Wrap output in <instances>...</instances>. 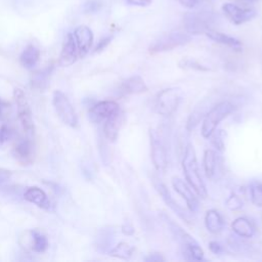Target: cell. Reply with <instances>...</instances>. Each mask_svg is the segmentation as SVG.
Masks as SVG:
<instances>
[{
	"instance_id": "obj_1",
	"label": "cell",
	"mask_w": 262,
	"mask_h": 262,
	"mask_svg": "<svg viewBox=\"0 0 262 262\" xmlns=\"http://www.w3.org/2000/svg\"><path fill=\"white\" fill-rule=\"evenodd\" d=\"M182 169L189 186L193 189L198 196L206 199L207 189L199 171L194 149L190 144H188L184 150V156L182 159Z\"/></svg>"
},
{
	"instance_id": "obj_2",
	"label": "cell",
	"mask_w": 262,
	"mask_h": 262,
	"mask_svg": "<svg viewBox=\"0 0 262 262\" xmlns=\"http://www.w3.org/2000/svg\"><path fill=\"white\" fill-rule=\"evenodd\" d=\"M234 111V105L230 101L224 100L217 103L215 106L211 108L203 120L202 124V135L205 138H209L211 134L216 130L217 126L220 124L222 120H224L227 116H229Z\"/></svg>"
},
{
	"instance_id": "obj_3",
	"label": "cell",
	"mask_w": 262,
	"mask_h": 262,
	"mask_svg": "<svg viewBox=\"0 0 262 262\" xmlns=\"http://www.w3.org/2000/svg\"><path fill=\"white\" fill-rule=\"evenodd\" d=\"M52 103L56 114L66 125L70 127H77L78 117L76 115V112L73 105L71 104L70 100L68 99L67 95L63 92L59 90L54 91L53 97H52Z\"/></svg>"
},
{
	"instance_id": "obj_4",
	"label": "cell",
	"mask_w": 262,
	"mask_h": 262,
	"mask_svg": "<svg viewBox=\"0 0 262 262\" xmlns=\"http://www.w3.org/2000/svg\"><path fill=\"white\" fill-rule=\"evenodd\" d=\"M179 90L175 88H167L162 90L156 97V112L162 116L172 115L178 107L180 102Z\"/></svg>"
},
{
	"instance_id": "obj_5",
	"label": "cell",
	"mask_w": 262,
	"mask_h": 262,
	"mask_svg": "<svg viewBox=\"0 0 262 262\" xmlns=\"http://www.w3.org/2000/svg\"><path fill=\"white\" fill-rule=\"evenodd\" d=\"M13 97H14V100L16 103L17 117H18V120H19L24 130L27 133L34 132V122H33L32 112H31L30 105L28 103L25 92L21 89L16 88L13 92Z\"/></svg>"
},
{
	"instance_id": "obj_6",
	"label": "cell",
	"mask_w": 262,
	"mask_h": 262,
	"mask_svg": "<svg viewBox=\"0 0 262 262\" xmlns=\"http://www.w3.org/2000/svg\"><path fill=\"white\" fill-rule=\"evenodd\" d=\"M190 36L182 32H171L161 38H159L152 45L149 47L150 52H161L171 50L175 47L181 46L189 42Z\"/></svg>"
},
{
	"instance_id": "obj_7",
	"label": "cell",
	"mask_w": 262,
	"mask_h": 262,
	"mask_svg": "<svg viewBox=\"0 0 262 262\" xmlns=\"http://www.w3.org/2000/svg\"><path fill=\"white\" fill-rule=\"evenodd\" d=\"M149 140H150V155L155 168L159 172L165 171L167 167V151L165 145L155 130L149 131Z\"/></svg>"
},
{
	"instance_id": "obj_8",
	"label": "cell",
	"mask_w": 262,
	"mask_h": 262,
	"mask_svg": "<svg viewBox=\"0 0 262 262\" xmlns=\"http://www.w3.org/2000/svg\"><path fill=\"white\" fill-rule=\"evenodd\" d=\"M222 10L227 18L235 25H241L253 19L256 16V11L250 8H241L233 3H224Z\"/></svg>"
},
{
	"instance_id": "obj_9",
	"label": "cell",
	"mask_w": 262,
	"mask_h": 262,
	"mask_svg": "<svg viewBox=\"0 0 262 262\" xmlns=\"http://www.w3.org/2000/svg\"><path fill=\"white\" fill-rule=\"evenodd\" d=\"M183 25L185 30L193 35L203 34L211 30L209 26V18L204 14L187 13L183 17Z\"/></svg>"
},
{
	"instance_id": "obj_10",
	"label": "cell",
	"mask_w": 262,
	"mask_h": 262,
	"mask_svg": "<svg viewBox=\"0 0 262 262\" xmlns=\"http://www.w3.org/2000/svg\"><path fill=\"white\" fill-rule=\"evenodd\" d=\"M119 108L120 107L117 102L113 100H104L94 104L89 111V116L93 122L98 123L101 121H105Z\"/></svg>"
},
{
	"instance_id": "obj_11",
	"label": "cell",
	"mask_w": 262,
	"mask_h": 262,
	"mask_svg": "<svg viewBox=\"0 0 262 262\" xmlns=\"http://www.w3.org/2000/svg\"><path fill=\"white\" fill-rule=\"evenodd\" d=\"M74 38L80 57H83L91 48L93 43L92 31L86 26H79L74 32Z\"/></svg>"
},
{
	"instance_id": "obj_12",
	"label": "cell",
	"mask_w": 262,
	"mask_h": 262,
	"mask_svg": "<svg viewBox=\"0 0 262 262\" xmlns=\"http://www.w3.org/2000/svg\"><path fill=\"white\" fill-rule=\"evenodd\" d=\"M79 56L78 48L76 45V41L74 35L69 33L66 37L60 55H59V64L61 67H69L73 64Z\"/></svg>"
},
{
	"instance_id": "obj_13",
	"label": "cell",
	"mask_w": 262,
	"mask_h": 262,
	"mask_svg": "<svg viewBox=\"0 0 262 262\" xmlns=\"http://www.w3.org/2000/svg\"><path fill=\"white\" fill-rule=\"evenodd\" d=\"M172 185H173L175 191L184 199L188 209L191 212H195L196 209L199 208V201H198L195 194L192 192L190 186L187 185V183H185L182 179H180L178 177H174L172 179Z\"/></svg>"
},
{
	"instance_id": "obj_14",
	"label": "cell",
	"mask_w": 262,
	"mask_h": 262,
	"mask_svg": "<svg viewBox=\"0 0 262 262\" xmlns=\"http://www.w3.org/2000/svg\"><path fill=\"white\" fill-rule=\"evenodd\" d=\"M124 121H125V115L119 108L115 114H113L111 117H108L105 120L104 127H103V132L105 137L111 141L116 140Z\"/></svg>"
},
{
	"instance_id": "obj_15",
	"label": "cell",
	"mask_w": 262,
	"mask_h": 262,
	"mask_svg": "<svg viewBox=\"0 0 262 262\" xmlns=\"http://www.w3.org/2000/svg\"><path fill=\"white\" fill-rule=\"evenodd\" d=\"M24 196H25L26 201L35 204L39 208L49 209V207H50V202H49L46 193L39 187H36V186L29 187L25 191Z\"/></svg>"
},
{
	"instance_id": "obj_16",
	"label": "cell",
	"mask_w": 262,
	"mask_h": 262,
	"mask_svg": "<svg viewBox=\"0 0 262 262\" xmlns=\"http://www.w3.org/2000/svg\"><path fill=\"white\" fill-rule=\"evenodd\" d=\"M211 40L217 42V43H220L222 45H225L235 51H241L243 49V45L241 43L239 40H237L236 38L234 37H231V36H228V35H225L223 33H220V32H216V31H213V30H209L205 33Z\"/></svg>"
},
{
	"instance_id": "obj_17",
	"label": "cell",
	"mask_w": 262,
	"mask_h": 262,
	"mask_svg": "<svg viewBox=\"0 0 262 262\" xmlns=\"http://www.w3.org/2000/svg\"><path fill=\"white\" fill-rule=\"evenodd\" d=\"M122 90L128 94H138L147 91L144 80L139 76H132L122 84Z\"/></svg>"
},
{
	"instance_id": "obj_18",
	"label": "cell",
	"mask_w": 262,
	"mask_h": 262,
	"mask_svg": "<svg viewBox=\"0 0 262 262\" xmlns=\"http://www.w3.org/2000/svg\"><path fill=\"white\" fill-rule=\"evenodd\" d=\"M232 230L242 237H252L255 234V227L250 220L244 217L236 218L231 224Z\"/></svg>"
},
{
	"instance_id": "obj_19",
	"label": "cell",
	"mask_w": 262,
	"mask_h": 262,
	"mask_svg": "<svg viewBox=\"0 0 262 262\" xmlns=\"http://www.w3.org/2000/svg\"><path fill=\"white\" fill-rule=\"evenodd\" d=\"M39 58H40V50L34 45H29L21 52L19 56V61L24 68L33 69L37 64Z\"/></svg>"
},
{
	"instance_id": "obj_20",
	"label": "cell",
	"mask_w": 262,
	"mask_h": 262,
	"mask_svg": "<svg viewBox=\"0 0 262 262\" xmlns=\"http://www.w3.org/2000/svg\"><path fill=\"white\" fill-rule=\"evenodd\" d=\"M205 224L211 233H219L224 226L221 215L216 210H209L205 215Z\"/></svg>"
},
{
	"instance_id": "obj_21",
	"label": "cell",
	"mask_w": 262,
	"mask_h": 262,
	"mask_svg": "<svg viewBox=\"0 0 262 262\" xmlns=\"http://www.w3.org/2000/svg\"><path fill=\"white\" fill-rule=\"evenodd\" d=\"M33 149V143L28 139H24L15 145V147L13 148V155L19 161L28 162L32 159Z\"/></svg>"
},
{
	"instance_id": "obj_22",
	"label": "cell",
	"mask_w": 262,
	"mask_h": 262,
	"mask_svg": "<svg viewBox=\"0 0 262 262\" xmlns=\"http://www.w3.org/2000/svg\"><path fill=\"white\" fill-rule=\"evenodd\" d=\"M30 234H31V241H30L31 249L36 253L45 252L49 246L46 235L38 230H32L30 231Z\"/></svg>"
},
{
	"instance_id": "obj_23",
	"label": "cell",
	"mask_w": 262,
	"mask_h": 262,
	"mask_svg": "<svg viewBox=\"0 0 262 262\" xmlns=\"http://www.w3.org/2000/svg\"><path fill=\"white\" fill-rule=\"evenodd\" d=\"M204 171L208 178H212L215 174L216 166H217V156L216 152L212 149H206L204 154Z\"/></svg>"
},
{
	"instance_id": "obj_24",
	"label": "cell",
	"mask_w": 262,
	"mask_h": 262,
	"mask_svg": "<svg viewBox=\"0 0 262 262\" xmlns=\"http://www.w3.org/2000/svg\"><path fill=\"white\" fill-rule=\"evenodd\" d=\"M156 188H157V190L159 191V193L162 195L163 200L167 203V205H168L172 210H174L176 213H178L179 216L184 217V213H182L180 207L174 202V200L172 199V196H171L169 190L167 189V187L165 186V184H163L162 182H158V183L156 184Z\"/></svg>"
},
{
	"instance_id": "obj_25",
	"label": "cell",
	"mask_w": 262,
	"mask_h": 262,
	"mask_svg": "<svg viewBox=\"0 0 262 262\" xmlns=\"http://www.w3.org/2000/svg\"><path fill=\"white\" fill-rule=\"evenodd\" d=\"M134 248L127 243H120L113 250L110 251V256L121 258V259H129L132 256Z\"/></svg>"
},
{
	"instance_id": "obj_26",
	"label": "cell",
	"mask_w": 262,
	"mask_h": 262,
	"mask_svg": "<svg viewBox=\"0 0 262 262\" xmlns=\"http://www.w3.org/2000/svg\"><path fill=\"white\" fill-rule=\"evenodd\" d=\"M185 246V250H184V254L187 257V259L190 260H203L204 258V251L202 250V248L195 243H190V244H186Z\"/></svg>"
},
{
	"instance_id": "obj_27",
	"label": "cell",
	"mask_w": 262,
	"mask_h": 262,
	"mask_svg": "<svg viewBox=\"0 0 262 262\" xmlns=\"http://www.w3.org/2000/svg\"><path fill=\"white\" fill-rule=\"evenodd\" d=\"M251 200L255 206L262 207V182L253 181L250 184Z\"/></svg>"
},
{
	"instance_id": "obj_28",
	"label": "cell",
	"mask_w": 262,
	"mask_h": 262,
	"mask_svg": "<svg viewBox=\"0 0 262 262\" xmlns=\"http://www.w3.org/2000/svg\"><path fill=\"white\" fill-rule=\"evenodd\" d=\"M211 136H212V143L214 144V146L218 149V150H220V151H222L223 149H224V132H223V130H215L212 134H211ZM210 136V137H211Z\"/></svg>"
},
{
	"instance_id": "obj_29",
	"label": "cell",
	"mask_w": 262,
	"mask_h": 262,
	"mask_svg": "<svg viewBox=\"0 0 262 262\" xmlns=\"http://www.w3.org/2000/svg\"><path fill=\"white\" fill-rule=\"evenodd\" d=\"M102 7L100 0H87L83 5V10L86 13L97 12Z\"/></svg>"
},
{
	"instance_id": "obj_30",
	"label": "cell",
	"mask_w": 262,
	"mask_h": 262,
	"mask_svg": "<svg viewBox=\"0 0 262 262\" xmlns=\"http://www.w3.org/2000/svg\"><path fill=\"white\" fill-rule=\"evenodd\" d=\"M13 136V130L8 125L0 126V144H4L9 141Z\"/></svg>"
},
{
	"instance_id": "obj_31",
	"label": "cell",
	"mask_w": 262,
	"mask_h": 262,
	"mask_svg": "<svg viewBox=\"0 0 262 262\" xmlns=\"http://www.w3.org/2000/svg\"><path fill=\"white\" fill-rule=\"evenodd\" d=\"M179 67L185 68V69L199 70V71H207V70H208L207 68H205L204 66H202V64L199 63L198 61H195V60H193V59H189V58L182 59V60L179 62Z\"/></svg>"
},
{
	"instance_id": "obj_32",
	"label": "cell",
	"mask_w": 262,
	"mask_h": 262,
	"mask_svg": "<svg viewBox=\"0 0 262 262\" xmlns=\"http://www.w3.org/2000/svg\"><path fill=\"white\" fill-rule=\"evenodd\" d=\"M11 113V105L8 101L0 98V122L6 121Z\"/></svg>"
},
{
	"instance_id": "obj_33",
	"label": "cell",
	"mask_w": 262,
	"mask_h": 262,
	"mask_svg": "<svg viewBox=\"0 0 262 262\" xmlns=\"http://www.w3.org/2000/svg\"><path fill=\"white\" fill-rule=\"evenodd\" d=\"M225 205L226 207L229 209V210H232V211H235V210H238L243 207V202L242 200L235 195V194H232L230 195L226 201H225Z\"/></svg>"
},
{
	"instance_id": "obj_34",
	"label": "cell",
	"mask_w": 262,
	"mask_h": 262,
	"mask_svg": "<svg viewBox=\"0 0 262 262\" xmlns=\"http://www.w3.org/2000/svg\"><path fill=\"white\" fill-rule=\"evenodd\" d=\"M128 4L130 5H135V6H141V7H144V6H148L151 4L152 0H125Z\"/></svg>"
},
{
	"instance_id": "obj_35",
	"label": "cell",
	"mask_w": 262,
	"mask_h": 262,
	"mask_svg": "<svg viewBox=\"0 0 262 262\" xmlns=\"http://www.w3.org/2000/svg\"><path fill=\"white\" fill-rule=\"evenodd\" d=\"M11 177V172L6 170V169H3V168H0V184L1 183H4L6 181H8Z\"/></svg>"
},
{
	"instance_id": "obj_36",
	"label": "cell",
	"mask_w": 262,
	"mask_h": 262,
	"mask_svg": "<svg viewBox=\"0 0 262 262\" xmlns=\"http://www.w3.org/2000/svg\"><path fill=\"white\" fill-rule=\"evenodd\" d=\"M178 1L182 6L189 8V9L194 8L199 3V0H178Z\"/></svg>"
},
{
	"instance_id": "obj_37",
	"label": "cell",
	"mask_w": 262,
	"mask_h": 262,
	"mask_svg": "<svg viewBox=\"0 0 262 262\" xmlns=\"http://www.w3.org/2000/svg\"><path fill=\"white\" fill-rule=\"evenodd\" d=\"M146 261H150V262H159V261H164V257H162L160 254L158 253H155V254H151L149 255L148 257L145 258Z\"/></svg>"
},
{
	"instance_id": "obj_38",
	"label": "cell",
	"mask_w": 262,
	"mask_h": 262,
	"mask_svg": "<svg viewBox=\"0 0 262 262\" xmlns=\"http://www.w3.org/2000/svg\"><path fill=\"white\" fill-rule=\"evenodd\" d=\"M111 41V37H107V38H103L102 40H100V42L97 44L96 48H95V51H99L101 49H103Z\"/></svg>"
},
{
	"instance_id": "obj_39",
	"label": "cell",
	"mask_w": 262,
	"mask_h": 262,
	"mask_svg": "<svg viewBox=\"0 0 262 262\" xmlns=\"http://www.w3.org/2000/svg\"><path fill=\"white\" fill-rule=\"evenodd\" d=\"M210 249H211L212 252H214V253H216V254L220 252V246H219V244L216 243V242H211V243H210Z\"/></svg>"
},
{
	"instance_id": "obj_40",
	"label": "cell",
	"mask_w": 262,
	"mask_h": 262,
	"mask_svg": "<svg viewBox=\"0 0 262 262\" xmlns=\"http://www.w3.org/2000/svg\"><path fill=\"white\" fill-rule=\"evenodd\" d=\"M247 1H252V0H247Z\"/></svg>"
}]
</instances>
